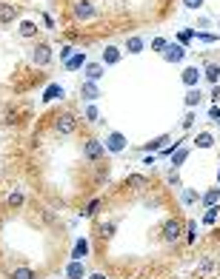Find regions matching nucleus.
I'll use <instances>...</instances> for the list:
<instances>
[{
  "mask_svg": "<svg viewBox=\"0 0 220 279\" xmlns=\"http://www.w3.org/2000/svg\"><path fill=\"white\" fill-rule=\"evenodd\" d=\"M72 15H74V20L86 23V20L98 17V6H95L92 0H74V6H72Z\"/></svg>",
  "mask_w": 220,
  "mask_h": 279,
  "instance_id": "1",
  "label": "nucleus"
},
{
  "mask_svg": "<svg viewBox=\"0 0 220 279\" xmlns=\"http://www.w3.org/2000/svg\"><path fill=\"white\" fill-rule=\"evenodd\" d=\"M77 129V117L72 114V111H60V114H54V131L57 134H72Z\"/></svg>",
  "mask_w": 220,
  "mask_h": 279,
  "instance_id": "2",
  "label": "nucleus"
},
{
  "mask_svg": "<svg viewBox=\"0 0 220 279\" xmlns=\"http://www.w3.org/2000/svg\"><path fill=\"white\" fill-rule=\"evenodd\" d=\"M83 157L86 160H92V163H100L103 157H106V146H103L100 140L92 137V140H86L83 143Z\"/></svg>",
  "mask_w": 220,
  "mask_h": 279,
  "instance_id": "3",
  "label": "nucleus"
},
{
  "mask_svg": "<svg viewBox=\"0 0 220 279\" xmlns=\"http://www.w3.org/2000/svg\"><path fill=\"white\" fill-rule=\"evenodd\" d=\"M180 236H183V225H180V219H166L163 222V239L169 242V245H174V242H180Z\"/></svg>",
  "mask_w": 220,
  "mask_h": 279,
  "instance_id": "4",
  "label": "nucleus"
},
{
  "mask_svg": "<svg viewBox=\"0 0 220 279\" xmlns=\"http://www.w3.org/2000/svg\"><path fill=\"white\" fill-rule=\"evenodd\" d=\"M32 63L34 66H49L51 63V46L49 43H34L32 46Z\"/></svg>",
  "mask_w": 220,
  "mask_h": 279,
  "instance_id": "5",
  "label": "nucleus"
},
{
  "mask_svg": "<svg viewBox=\"0 0 220 279\" xmlns=\"http://www.w3.org/2000/svg\"><path fill=\"white\" fill-rule=\"evenodd\" d=\"M103 146H106V154H123L129 143H126V137H123L120 131H109V137H106Z\"/></svg>",
  "mask_w": 220,
  "mask_h": 279,
  "instance_id": "6",
  "label": "nucleus"
},
{
  "mask_svg": "<svg viewBox=\"0 0 220 279\" xmlns=\"http://www.w3.org/2000/svg\"><path fill=\"white\" fill-rule=\"evenodd\" d=\"M163 60L171 63V66H177V63H183L186 60V46H180V43H169L166 51H163Z\"/></svg>",
  "mask_w": 220,
  "mask_h": 279,
  "instance_id": "7",
  "label": "nucleus"
},
{
  "mask_svg": "<svg viewBox=\"0 0 220 279\" xmlns=\"http://www.w3.org/2000/svg\"><path fill=\"white\" fill-rule=\"evenodd\" d=\"M180 80H183L186 88H197V83L203 80V77H200V68L197 66H186L183 71H180Z\"/></svg>",
  "mask_w": 220,
  "mask_h": 279,
  "instance_id": "8",
  "label": "nucleus"
},
{
  "mask_svg": "<svg viewBox=\"0 0 220 279\" xmlns=\"http://www.w3.org/2000/svg\"><path fill=\"white\" fill-rule=\"evenodd\" d=\"M17 20V6L15 3H0V26H9Z\"/></svg>",
  "mask_w": 220,
  "mask_h": 279,
  "instance_id": "9",
  "label": "nucleus"
},
{
  "mask_svg": "<svg viewBox=\"0 0 220 279\" xmlns=\"http://www.w3.org/2000/svg\"><path fill=\"white\" fill-rule=\"evenodd\" d=\"M120 60H123V49H118V46L103 49V66H118Z\"/></svg>",
  "mask_w": 220,
  "mask_h": 279,
  "instance_id": "10",
  "label": "nucleus"
},
{
  "mask_svg": "<svg viewBox=\"0 0 220 279\" xmlns=\"http://www.w3.org/2000/svg\"><path fill=\"white\" fill-rule=\"evenodd\" d=\"M80 97H83L86 103H98V100H100V88H98V83L86 80L83 86H80Z\"/></svg>",
  "mask_w": 220,
  "mask_h": 279,
  "instance_id": "11",
  "label": "nucleus"
},
{
  "mask_svg": "<svg viewBox=\"0 0 220 279\" xmlns=\"http://www.w3.org/2000/svg\"><path fill=\"white\" fill-rule=\"evenodd\" d=\"M200 77H206L209 86H218L220 83V66L218 63H206V68H200Z\"/></svg>",
  "mask_w": 220,
  "mask_h": 279,
  "instance_id": "12",
  "label": "nucleus"
},
{
  "mask_svg": "<svg viewBox=\"0 0 220 279\" xmlns=\"http://www.w3.org/2000/svg\"><path fill=\"white\" fill-rule=\"evenodd\" d=\"M169 134H160V137H154L152 143H146V146H143V151H146V154H154V151H163V148L169 146Z\"/></svg>",
  "mask_w": 220,
  "mask_h": 279,
  "instance_id": "13",
  "label": "nucleus"
},
{
  "mask_svg": "<svg viewBox=\"0 0 220 279\" xmlns=\"http://www.w3.org/2000/svg\"><path fill=\"white\" fill-rule=\"evenodd\" d=\"M215 274H218L215 259H200V265H197V277H200V279H212Z\"/></svg>",
  "mask_w": 220,
  "mask_h": 279,
  "instance_id": "14",
  "label": "nucleus"
},
{
  "mask_svg": "<svg viewBox=\"0 0 220 279\" xmlns=\"http://www.w3.org/2000/svg\"><path fill=\"white\" fill-rule=\"evenodd\" d=\"M192 146L195 148H212L215 146V134L212 131H197L195 134V140H192Z\"/></svg>",
  "mask_w": 220,
  "mask_h": 279,
  "instance_id": "15",
  "label": "nucleus"
},
{
  "mask_svg": "<svg viewBox=\"0 0 220 279\" xmlns=\"http://www.w3.org/2000/svg\"><path fill=\"white\" fill-rule=\"evenodd\" d=\"M86 277V268L80 259H72V262L66 265V279H83Z\"/></svg>",
  "mask_w": 220,
  "mask_h": 279,
  "instance_id": "16",
  "label": "nucleus"
},
{
  "mask_svg": "<svg viewBox=\"0 0 220 279\" xmlns=\"http://www.w3.org/2000/svg\"><path fill=\"white\" fill-rule=\"evenodd\" d=\"M203 100H206V97H203V91H200V88H189L186 94H183V103H186L189 108H197Z\"/></svg>",
  "mask_w": 220,
  "mask_h": 279,
  "instance_id": "17",
  "label": "nucleus"
},
{
  "mask_svg": "<svg viewBox=\"0 0 220 279\" xmlns=\"http://www.w3.org/2000/svg\"><path fill=\"white\" fill-rule=\"evenodd\" d=\"M86 80L89 83H98L103 77V74H106V71H103V63H86Z\"/></svg>",
  "mask_w": 220,
  "mask_h": 279,
  "instance_id": "18",
  "label": "nucleus"
},
{
  "mask_svg": "<svg viewBox=\"0 0 220 279\" xmlns=\"http://www.w3.org/2000/svg\"><path fill=\"white\" fill-rule=\"evenodd\" d=\"M37 32H40V26H37V23H32V20H23V23L17 26V34H20L23 40H29V37H34Z\"/></svg>",
  "mask_w": 220,
  "mask_h": 279,
  "instance_id": "19",
  "label": "nucleus"
},
{
  "mask_svg": "<svg viewBox=\"0 0 220 279\" xmlns=\"http://www.w3.org/2000/svg\"><path fill=\"white\" fill-rule=\"evenodd\" d=\"M60 97H63V86H60V83L46 86V91H43V103H51V100H60Z\"/></svg>",
  "mask_w": 220,
  "mask_h": 279,
  "instance_id": "20",
  "label": "nucleus"
},
{
  "mask_svg": "<svg viewBox=\"0 0 220 279\" xmlns=\"http://www.w3.org/2000/svg\"><path fill=\"white\" fill-rule=\"evenodd\" d=\"M86 257H89V239L80 236V239L74 242V248H72V259H86Z\"/></svg>",
  "mask_w": 220,
  "mask_h": 279,
  "instance_id": "21",
  "label": "nucleus"
},
{
  "mask_svg": "<svg viewBox=\"0 0 220 279\" xmlns=\"http://www.w3.org/2000/svg\"><path fill=\"white\" fill-rule=\"evenodd\" d=\"M186 160H189V148H186V146H183V148H177V151L171 154V168H174V171H180Z\"/></svg>",
  "mask_w": 220,
  "mask_h": 279,
  "instance_id": "22",
  "label": "nucleus"
},
{
  "mask_svg": "<svg viewBox=\"0 0 220 279\" xmlns=\"http://www.w3.org/2000/svg\"><path fill=\"white\" fill-rule=\"evenodd\" d=\"M218 199H220V185H215V188H209L203 197H200V202L209 208V205H218Z\"/></svg>",
  "mask_w": 220,
  "mask_h": 279,
  "instance_id": "23",
  "label": "nucleus"
},
{
  "mask_svg": "<svg viewBox=\"0 0 220 279\" xmlns=\"http://www.w3.org/2000/svg\"><path fill=\"white\" fill-rule=\"evenodd\" d=\"M143 49H146L143 37H129V40H126V51H129V54H140Z\"/></svg>",
  "mask_w": 220,
  "mask_h": 279,
  "instance_id": "24",
  "label": "nucleus"
},
{
  "mask_svg": "<svg viewBox=\"0 0 220 279\" xmlns=\"http://www.w3.org/2000/svg\"><path fill=\"white\" fill-rule=\"evenodd\" d=\"M195 123H197V114L189 108L186 114L180 117V131H189V129H195Z\"/></svg>",
  "mask_w": 220,
  "mask_h": 279,
  "instance_id": "25",
  "label": "nucleus"
},
{
  "mask_svg": "<svg viewBox=\"0 0 220 279\" xmlns=\"http://www.w3.org/2000/svg\"><path fill=\"white\" fill-rule=\"evenodd\" d=\"M180 199H183V205H189V208H192V205H197V202H200V194H197V191H192V188H183Z\"/></svg>",
  "mask_w": 220,
  "mask_h": 279,
  "instance_id": "26",
  "label": "nucleus"
},
{
  "mask_svg": "<svg viewBox=\"0 0 220 279\" xmlns=\"http://www.w3.org/2000/svg\"><path fill=\"white\" fill-rule=\"evenodd\" d=\"M26 202V194H23V188H15L12 194H9V208H20Z\"/></svg>",
  "mask_w": 220,
  "mask_h": 279,
  "instance_id": "27",
  "label": "nucleus"
},
{
  "mask_svg": "<svg viewBox=\"0 0 220 279\" xmlns=\"http://www.w3.org/2000/svg\"><path fill=\"white\" fill-rule=\"evenodd\" d=\"M115 231H118L115 222H103L100 228H98V236H100V239H112V236H115Z\"/></svg>",
  "mask_w": 220,
  "mask_h": 279,
  "instance_id": "28",
  "label": "nucleus"
},
{
  "mask_svg": "<svg viewBox=\"0 0 220 279\" xmlns=\"http://www.w3.org/2000/svg\"><path fill=\"white\" fill-rule=\"evenodd\" d=\"M83 66H86V54H74V57L66 63L69 71H77V68H83Z\"/></svg>",
  "mask_w": 220,
  "mask_h": 279,
  "instance_id": "29",
  "label": "nucleus"
},
{
  "mask_svg": "<svg viewBox=\"0 0 220 279\" xmlns=\"http://www.w3.org/2000/svg\"><path fill=\"white\" fill-rule=\"evenodd\" d=\"M218 214H220V205H209V211L203 214V225H215Z\"/></svg>",
  "mask_w": 220,
  "mask_h": 279,
  "instance_id": "30",
  "label": "nucleus"
},
{
  "mask_svg": "<svg viewBox=\"0 0 220 279\" xmlns=\"http://www.w3.org/2000/svg\"><path fill=\"white\" fill-rule=\"evenodd\" d=\"M195 37H197L200 43H209V46H212V43H218V40H220V34H215V32H195Z\"/></svg>",
  "mask_w": 220,
  "mask_h": 279,
  "instance_id": "31",
  "label": "nucleus"
},
{
  "mask_svg": "<svg viewBox=\"0 0 220 279\" xmlns=\"http://www.w3.org/2000/svg\"><path fill=\"white\" fill-rule=\"evenodd\" d=\"M12 279H34V271L32 268H15V271H12Z\"/></svg>",
  "mask_w": 220,
  "mask_h": 279,
  "instance_id": "32",
  "label": "nucleus"
},
{
  "mask_svg": "<svg viewBox=\"0 0 220 279\" xmlns=\"http://www.w3.org/2000/svg\"><path fill=\"white\" fill-rule=\"evenodd\" d=\"M192 40H195V32H192V29H186V32H177V43H180V46H189Z\"/></svg>",
  "mask_w": 220,
  "mask_h": 279,
  "instance_id": "33",
  "label": "nucleus"
},
{
  "mask_svg": "<svg viewBox=\"0 0 220 279\" xmlns=\"http://www.w3.org/2000/svg\"><path fill=\"white\" fill-rule=\"evenodd\" d=\"M166 46H169V40H166V37H154V40H152V49L157 51V54H163Z\"/></svg>",
  "mask_w": 220,
  "mask_h": 279,
  "instance_id": "34",
  "label": "nucleus"
},
{
  "mask_svg": "<svg viewBox=\"0 0 220 279\" xmlns=\"http://www.w3.org/2000/svg\"><path fill=\"white\" fill-rule=\"evenodd\" d=\"M98 211H100V199H92V202L83 208V216H95Z\"/></svg>",
  "mask_w": 220,
  "mask_h": 279,
  "instance_id": "35",
  "label": "nucleus"
},
{
  "mask_svg": "<svg viewBox=\"0 0 220 279\" xmlns=\"http://www.w3.org/2000/svg\"><path fill=\"white\" fill-rule=\"evenodd\" d=\"M86 120H89V123H98V120H100L98 108H95V103H89V106H86Z\"/></svg>",
  "mask_w": 220,
  "mask_h": 279,
  "instance_id": "36",
  "label": "nucleus"
},
{
  "mask_svg": "<svg viewBox=\"0 0 220 279\" xmlns=\"http://www.w3.org/2000/svg\"><path fill=\"white\" fill-rule=\"evenodd\" d=\"M203 3H206V0H183V6H186V9H192V12H197Z\"/></svg>",
  "mask_w": 220,
  "mask_h": 279,
  "instance_id": "37",
  "label": "nucleus"
},
{
  "mask_svg": "<svg viewBox=\"0 0 220 279\" xmlns=\"http://www.w3.org/2000/svg\"><path fill=\"white\" fill-rule=\"evenodd\" d=\"M143 182H146V177H129V180H126V185H129V188H140Z\"/></svg>",
  "mask_w": 220,
  "mask_h": 279,
  "instance_id": "38",
  "label": "nucleus"
},
{
  "mask_svg": "<svg viewBox=\"0 0 220 279\" xmlns=\"http://www.w3.org/2000/svg\"><path fill=\"white\" fill-rule=\"evenodd\" d=\"M186 231H189V242H195L197 239V222H189Z\"/></svg>",
  "mask_w": 220,
  "mask_h": 279,
  "instance_id": "39",
  "label": "nucleus"
},
{
  "mask_svg": "<svg viewBox=\"0 0 220 279\" xmlns=\"http://www.w3.org/2000/svg\"><path fill=\"white\" fill-rule=\"evenodd\" d=\"M72 57H74V49H72V46H66V49L60 51V60H63V63H69Z\"/></svg>",
  "mask_w": 220,
  "mask_h": 279,
  "instance_id": "40",
  "label": "nucleus"
},
{
  "mask_svg": "<svg viewBox=\"0 0 220 279\" xmlns=\"http://www.w3.org/2000/svg\"><path fill=\"white\" fill-rule=\"evenodd\" d=\"M166 180H169L171 185H180V174H177V171H174V168H171L169 174H166Z\"/></svg>",
  "mask_w": 220,
  "mask_h": 279,
  "instance_id": "41",
  "label": "nucleus"
},
{
  "mask_svg": "<svg viewBox=\"0 0 220 279\" xmlns=\"http://www.w3.org/2000/svg\"><path fill=\"white\" fill-rule=\"evenodd\" d=\"M209 117H212L215 123H220V106H212V108H209Z\"/></svg>",
  "mask_w": 220,
  "mask_h": 279,
  "instance_id": "42",
  "label": "nucleus"
},
{
  "mask_svg": "<svg viewBox=\"0 0 220 279\" xmlns=\"http://www.w3.org/2000/svg\"><path fill=\"white\" fill-rule=\"evenodd\" d=\"M40 20H43V26H46V29H54V20H51V15H46V12H43V17H40Z\"/></svg>",
  "mask_w": 220,
  "mask_h": 279,
  "instance_id": "43",
  "label": "nucleus"
},
{
  "mask_svg": "<svg viewBox=\"0 0 220 279\" xmlns=\"http://www.w3.org/2000/svg\"><path fill=\"white\" fill-rule=\"evenodd\" d=\"M212 100H215V103H220V86H215V88H212Z\"/></svg>",
  "mask_w": 220,
  "mask_h": 279,
  "instance_id": "44",
  "label": "nucleus"
},
{
  "mask_svg": "<svg viewBox=\"0 0 220 279\" xmlns=\"http://www.w3.org/2000/svg\"><path fill=\"white\" fill-rule=\"evenodd\" d=\"M89 279H106V277H103V274H92Z\"/></svg>",
  "mask_w": 220,
  "mask_h": 279,
  "instance_id": "45",
  "label": "nucleus"
},
{
  "mask_svg": "<svg viewBox=\"0 0 220 279\" xmlns=\"http://www.w3.org/2000/svg\"><path fill=\"white\" fill-rule=\"evenodd\" d=\"M218 185H220V165H218Z\"/></svg>",
  "mask_w": 220,
  "mask_h": 279,
  "instance_id": "46",
  "label": "nucleus"
},
{
  "mask_svg": "<svg viewBox=\"0 0 220 279\" xmlns=\"http://www.w3.org/2000/svg\"><path fill=\"white\" fill-rule=\"evenodd\" d=\"M218 26H220V23H218ZM218 34H220V32H218Z\"/></svg>",
  "mask_w": 220,
  "mask_h": 279,
  "instance_id": "47",
  "label": "nucleus"
},
{
  "mask_svg": "<svg viewBox=\"0 0 220 279\" xmlns=\"http://www.w3.org/2000/svg\"><path fill=\"white\" fill-rule=\"evenodd\" d=\"M174 279H177V277H174Z\"/></svg>",
  "mask_w": 220,
  "mask_h": 279,
  "instance_id": "48",
  "label": "nucleus"
}]
</instances>
